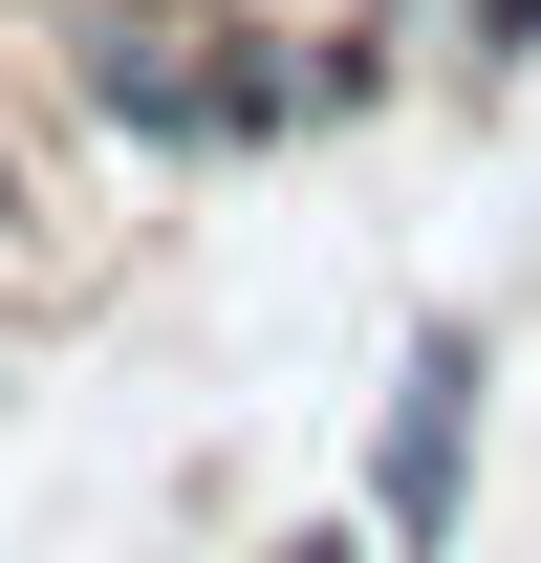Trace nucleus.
<instances>
[{
    "mask_svg": "<svg viewBox=\"0 0 541 563\" xmlns=\"http://www.w3.org/2000/svg\"><path fill=\"white\" fill-rule=\"evenodd\" d=\"M87 87H109L131 131H196V152L281 131V66H217V22H109V44H87Z\"/></svg>",
    "mask_w": 541,
    "mask_h": 563,
    "instance_id": "nucleus-1",
    "label": "nucleus"
},
{
    "mask_svg": "<svg viewBox=\"0 0 541 563\" xmlns=\"http://www.w3.org/2000/svg\"><path fill=\"white\" fill-rule=\"evenodd\" d=\"M455 477H476V325H411V368H390V542H455Z\"/></svg>",
    "mask_w": 541,
    "mask_h": 563,
    "instance_id": "nucleus-2",
    "label": "nucleus"
},
{
    "mask_svg": "<svg viewBox=\"0 0 541 563\" xmlns=\"http://www.w3.org/2000/svg\"><path fill=\"white\" fill-rule=\"evenodd\" d=\"M281 563H346V542H281Z\"/></svg>",
    "mask_w": 541,
    "mask_h": 563,
    "instance_id": "nucleus-3",
    "label": "nucleus"
}]
</instances>
